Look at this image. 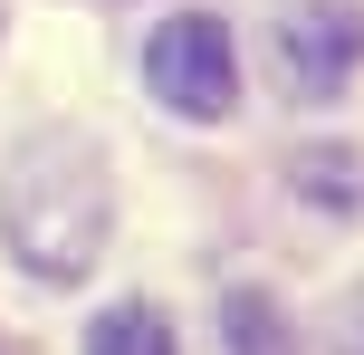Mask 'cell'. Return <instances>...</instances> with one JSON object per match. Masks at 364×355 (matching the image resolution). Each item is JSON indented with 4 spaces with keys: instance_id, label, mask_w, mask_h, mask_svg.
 <instances>
[{
    "instance_id": "6",
    "label": "cell",
    "mask_w": 364,
    "mask_h": 355,
    "mask_svg": "<svg viewBox=\"0 0 364 355\" xmlns=\"http://www.w3.org/2000/svg\"><path fill=\"white\" fill-rule=\"evenodd\" d=\"M288 173H297V192H316V202H336V211L364 202V164H355V154H336V144H326V154H297Z\"/></svg>"
},
{
    "instance_id": "5",
    "label": "cell",
    "mask_w": 364,
    "mask_h": 355,
    "mask_svg": "<svg viewBox=\"0 0 364 355\" xmlns=\"http://www.w3.org/2000/svg\"><path fill=\"white\" fill-rule=\"evenodd\" d=\"M87 355H173V327L154 317V307H106L96 337H87Z\"/></svg>"
},
{
    "instance_id": "4",
    "label": "cell",
    "mask_w": 364,
    "mask_h": 355,
    "mask_svg": "<svg viewBox=\"0 0 364 355\" xmlns=\"http://www.w3.org/2000/svg\"><path fill=\"white\" fill-rule=\"evenodd\" d=\"M220 337H230V355H297L288 317H278L259 288H230V298H220Z\"/></svg>"
},
{
    "instance_id": "7",
    "label": "cell",
    "mask_w": 364,
    "mask_h": 355,
    "mask_svg": "<svg viewBox=\"0 0 364 355\" xmlns=\"http://www.w3.org/2000/svg\"><path fill=\"white\" fill-rule=\"evenodd\" d=\"M336 346H346V355H364V288L336 307Z\"/></svg>"
},
{
    "instance_id": "1",
    "label": "cell",
    "mask_w": 364,
    "mask_h": 355,
    "mask_svg": "<svg viewBox=\"0 0 364 355\" xmlns=\"http://www.w3.org/2000/svg\"><path fill=\"white\" fill-rule=\"evenodd\" d=\"M106 221H115V183H106L96 134L38 125L0 173V240L19 250V269L29 279H87L106 250Z\"/></svg>"
},
{
    "instance_id": "2",
    "label": "cell",
    "mask_w": 364,
    "mask_h": 355,
    "mask_svg": "<svg viewBox=\"0 0 364 355\" xmlns=\"http://www.w3.org/2000/svg\"><path fill=\"white\" fill-rule=\"evenodd\" d=\"M144 77H154V96H164L173 115H192V125L230 115V106H240L230 19H211V10H182V19H164V29L144 38Z\"/></svg>"
},
{
    "instance_id": "3",
    "label": "cell",
    "mask_w": 364,
    "mask_h": 355,
    "mask_svg": "<svg viewBox=\"0 0 364 355\" xmlns=\"http://www.w3.org/2000/svg\"><path fill=\"white\" fill-rule=\"evenodd\" d=\"M278 68H288V87L307 96V106L346 96V77L364 68V10L355 0H297V10L278 19Z\"/></svg>"
}]
</instances>
